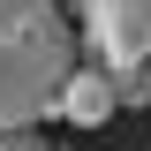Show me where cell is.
<instances>
[{
  "mask_svg": "<svg viewBox=\"0 0 151 151\" xmlns=\"http://www.w3.org/2000/svg\"><path fill=\"white\" fill-rule=\"evenodd\" d=\"M76 76V30L53 0H0V129H38L60 113Z\"/></svg>",
  "mask_w": 151,
  "mask_h": 151,
  "instance_id": "6da1fadb",
  "label": "cell"
},
{
  "mask_svg": "<svg viewBox=\"0 0 151 151\" xmlns=\"http://www.w3.org/2000/svg\"><path fill=\"white\" fill-rule=\"evenodd\" d=\"M76 15H83V38H91L98 68L129 76L151 60V0H76Z\"/></svg>",
  "mask_w": 151,
  "mask_h": 151,
  "instance_id": "7a4b0ae2",
  "label": "cell"
},
{
  "mask_svg": "<svg viewBox=\"0 0 151 151\" xmlns=\"http://www.w3.org/2000/svg\"><path fill=\"white\" fill-rule=\"evenodd\" d=\"M113 106H121V83H113V68H98V60L60 83V121H68V129H98V121H113Z\"/></svg>",
  "mask_w": 151,
  "mask_h": 151,
  "instance_id": "3957f363",
  "label": "cell"
},
{
  "mask_svg": "<svg viewBox=\"0 0 151 151\" xmlns=\"http://www.w3.org/2000/svg\"><path fill=\"white\" fill-rule=\"evenodd\" d=\"M0 151H45L38 129H0Z\"/></svg>",
  "mask_w": 151,
  "mask_h": 151,
  "instance_id": "277c9868",
  "label": "cell"
}]
</instances>
